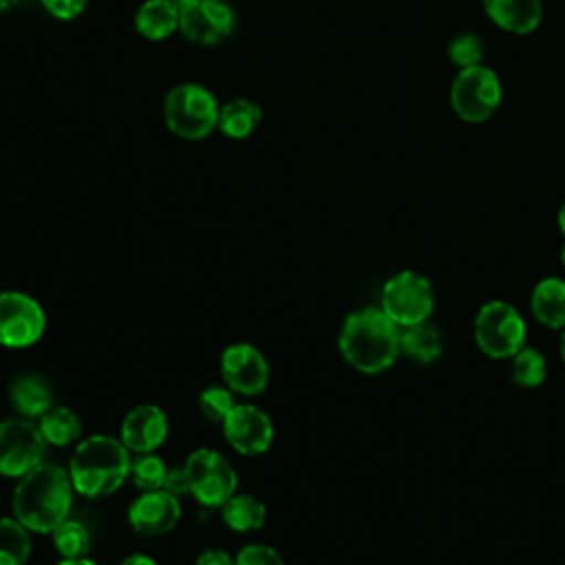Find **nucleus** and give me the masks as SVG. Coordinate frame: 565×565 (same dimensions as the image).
Here are the masks:
<instances>
[{"label":"nucleus","mask_w":565,"mask_h":565,"mask_svg":"<svg viewBox=\"0 0 565 565\" xmlns=\"http://www.w3.org/2000/svg\"><path fill=\"white\" fill-rule=\"evenodd\" d=\"M556 223H558V230H561V234L565 236V201L561 203V207H558V214H556Z\"/></svg>","instance_id":"c9c22d12"},{"label":"nucleus","mask_w":565,"mask_h":565,"mask_svg":"<svg viewBox=\"0 0 565 565\" xmlns=\"http://www.w3.org/2000/svg\"><path fill=\"white\" fill-rule=\"evenodd\" d=\"M221 106L216 97L194 82L177 84L163 99V121L168 130L185 141H199L218 130Z\"/></svg>","instance_id":"20e7f679"},{"label":"nucleus","mask_w":565,"mask_h":565,"mask_svg":"<svg viewBox=\"0 0 565 565\" xmlns=\"http://www.w3.org/2000/svg\"><path fill=\"white\" fill-rule=\"evenodd\" d=\"M380 309L399 329L428 322L435 309V291L430 280L413 269L397 271L382 287Z\"/></svg>","instance_id":"0eeeda50"},{"label":"nucleus","mask_w":565,"mask_h":565,"mask_svg":"<svg viewBox=\"0 0 565 565\" xmlns=\"http://www.w3.org/2000/svg\"><path fill=\"white\" fill-rule=\"evenodd\" d=\"M57 565H97V563L90 561L88 556H79V558H62Z\"/></svg>","instance_id":"f704fd0d"},{"label":"nucleus","mask_w":565,"mask_h":565,"mask_svg":"<svg viewBox=\"0 0 565 565\" xmlns=\"http://www.w3.org/2000/svg\"><path fill=\"white\" fill-rule=\"evenodd\" d=\"M194 565H234V556L221 547H207L196 556Z\"/></svg>","instance_id":"473e14b6"},{"label":"nucleus","mask_w":565,"mask_h":565,"mask_svg":"<svg viewBox=\"0 0 565 565\" xmlns=\"http://www.w3.org/2000/svg\"><path fill=\"white\" fill-rule=\"evenodd\" d=\"M263 119V110L247 97H234L221 106L218 130L230 139L249 137Z\"/></svg>","instance_id":"4be33fe9"},{"label":"nucleus","mask_w":565,"mask_h":565,"mask_svg":"<svg viewBox=\"0 0 565 565\" xmlns=\"http://www.w3.org/2000/svg\"><path fill=\"white\" fill-rule=\"evenodd\" d=\"M527 327L519 309L505 300L481 305L475 316V342L494 360L512 358L527 342Z\"/></svg>","instance_id":"39448f33"},{"label":"nucleus","mask_w":565,"mask_h":565,"mask_svg":"<svg viewBox=\"0 0 565 565\" xmlns=\"http://www.w3.org/2000/svg\"><path fill=\"white\" fill-rule=\"evenodd\" d=\"M130 450L110 435H90L75 446L68 475L77 494L88 499L108 497L130 477Z\"/></svg>","instance_id":"7ed1b4c3"},{"label":"nucleus","mask_w":565,"mask_h":565,"mask_svg":"<svg viewBox=\"0 0 565 565\" xmlns=\"http://www.w3.org/2000/svg\"><path fill=\"white\" fill-rule=\"evenodd\" d=\"M53 545L62 558H79L90 552V532L77 519L62 521L53 532Z\"/></svg>","instance_id":"a878e982"},{"label":"nucleus","mask_w":565,"mask_h":565,"mask_svg":"<svg viewBox=\"0 0 565 565\" xmlns=\"http://www.w3.org/2000/svg\"><path fill=\"white\" fill-rule=\"evenodd\" d=\"M221 519L223 523L234 532H254L260 530L267 519V508L260 499L247 492H234L223 505H221Z\"/></svg>","instance_id":"412c9836"},{"label":"nucleus","mask_w":565,"mask_h":565,"mask_svg":"<svg viewBox=\"0 0 565 565\" xmlns=\"http://www.w3.org/2000/svg\"><path fill=\"white\" fill-rule=\"evenodd\" d=\"M163 488H166L168 492H172L174 497L190 494V481H188V470H185V466H174V468H170Z\"/></svg>","instance_id":"2f4dec72"},{"label":"nucleus","mask_w":565,"mask_h":565,"mask_svg":"<svg viewBox=\"0 0 565 565\" xmlns=\"http://www.w3.org/2000/svg\"><path fill=\"white\" fill-rule=\"evenodd\" d=\"M73 481L68 468L40 463L20 477L13 490V516L35 534H51L71 514Z\"/></svg>","instance_id":"f257e3e1"},{"label":"nucleus","mask_w":565,"mask_h":565,"mask_svg":"<svg viewBox=\"0 0 565 565\" xmlns=\"http://www.w3.org/2000/svg\"><path fill=\"white\" fill-rule=\"evenodd\" d=\"M20 2H24V0H0V11H7V9H13V7H18Z\"/></svg>","instance_id":"e433bc0d"},{"label":"nucleus","mask_w":565,"mask_h":565,"mask_svg":"<svg viewBox=\"0 0 565 565\" xmlns=\"http://www.w3.org/2000/svg\"><path fill=\"white\" fill-rule=\"evenodd\" d=\"M234 11L223 0H194L179 11V31L194 44L212 46L234 31Z\"/></svg>","instance_id":"ddd939ff"},{"label":"nucleus","mask_w":565,"mask_h":565,"mask_svg":"<svg viewBox=\"0 0 565 565\" xmlns=\"http://www.w3.org/2000/svg\"><path fill=\"white\" fill-rule=\"evenodd\" d=\"M441 351V333L433 324L419 322L399 329V355H406L415 364H433Z\"/></svg>","instance_id":"aec40b11"},{"label":"nucleus","mask_w":565,"mask_h":565,"mask_svg":"<svg viewBox=\"0 0 565 565\" xmlns=\"http://www.w3.org/2000/svg\"><path fill=\"white\" fill-rule=\"evenodd\" d=\"M31 532L15 516H0V565H26Z\"/></svg>","instance_id":"b1692460"},{"label":"nucleus","mask_w":565,"mask_h":565,"mask_svg":"<svg viewBox=\"0 0 565 565\" xmlns=\"http://www.w3.org/2000/svg\"><path fill=\"white\" fill-rule=\"evenodd\" d=\"M46 329L44 307L24 291H0V347L26 349L35 344Z\"/></svg>","instance_id":"9d476101"},{"label":"nucleus","mask_w":565,"mask_h":565,"mask_svg":"<svg viewBox=\"0 0 565 565\" xmlns=\"http://www.w3.org/2000/svg\"><path fill=\"white\" fill-rule=\"evenodd\" d=\"M42 7L55 18V20H75L84 13L88 0H40Z\"/></svg>","instance_id":"7c9ffc66"},{"label":"nucleus","mask_w":565,"mask_h":565,"mask_svg":"<svg viewBox=\"0 0 565 565\" xmlns=\"http://www.w3.org/2000/svg\"><path fill=\"white\" fill-rule=\"evenodd\" d=\"M221 375L225 386L238 395L254 397L267 388L269 364L249 342H234L221 353Z\"/></svg>","instance_id":"9b49d317"},{"label":"nucleus","mask_w":565,"mask_h":565,"mask_svg":"<svg viewBox=\"0 0 565 565\" xmlns=\"http://www.w3.org/2000/svg\"><path fill=\"white\" fill-rule=\"evenodd\" d=\"M561 263H563V267H565V245L561 247Z\"/></svg>","instance_id":"ea45409f"},{"label":"nucleus","mask_w":565,"mask_h":565,"mask_svg":"<svg viewBox=\"0 0 565 565\" xmlns=\"http://www.w3.org/2000/svg\"><path fill=\"white\" fill-rule=\"evenodd\" d=\"M234 565H285V561L271 545L249 543L234 554Z\"/></svg>","instance_id":"c756f323"},{"label":"nucleus","mask_w":565,"mask_h":565,"mask_svg":"<svg viewBox=\"0 0 565 565\" xmlns=\"http://www.w3.org/2000/svg\"><path fill=\"white\" fill-rule=\"evenodd\" d=\"M503 97L499 75L483 64L461 68L450 84V106L466 124H483L490 119Z\"/></svg>","instance_id":"423d86ee"},{"label":"nucleus","mask_w":565,"mask_h":565,"mask_svg":"<svg viewBox=\"0 0 565 565\" xmlns=\"http://www.w3.org/2000/svg\"><path fill=\"white\" fill-rule=\"evenodd\" d=\"M190 494L205 508H221L238 488V475L230 459L214 448H196L185 459Z\"/></svg>","instance_id":"6e6552de"},{"label":"nucleus","mask_w":565,"mask_h":565,"mask_svg":"<svg viewBox=\"0 0 565 565\" xmlns=\"http://www.w3.org/2000/svg\"><path fill=\"white\" fill-rule=\"evenodd\" d=\"M448 60L461 71L468 66H477L481 64L483 55H486V44L477 33L463 31L457 33L450 42H448Z\"/></svg>","instance_id":"cd10ccee"},{"label":"nucleus","mask_w":565,"mask_h":565,"mask_svg":"<svg viewBox=\"0 0 565 565\" xmlns=\"http://www.w3.org/2000/svg\"><path fill=\"white\" fill-rule=\"evenodd\" d=\"M46 439L38 422L11 417L0 422V475L20 479L44 461Z\"/></svg>","instance_id":"1a4fd4ad"},{"label":"nucleus","mask_w":565,"mask_h":565,"mask_svg":"<svg viewBox=\"0 0 565 565\" xmlns=\"http://www.w3.org/2000/svg\"><path fill=\"white\" fill-rule=\"evenodd\" d=\"M512 382L521 388H536L545 382L547 377V362H545V355L525 344L521 347L512 358Z\"/></svg>","instance_id":"393cba45"},{"label":"nucleus","mask_w":565,"mask_h":565,"mask_svg":"<svg viewBox=\"0 0 565 565\" xmlns=\"http://www.w3.org/2000/svg\"><path fill=\"white\" fill-rule=\"evenodd\" d=\"M135 29L143 40H168L179 31V11L172 0H143L135 13Z\"/></svg>","instance_id":"6ab92c4d"},{"label":"nucleus","mask_w":565,"mask_h":565,"mask_svg":"<svg viewBox=\"0 0 565 565\" xmlns=\"http://www.w3.org/2000/svg\"><path fill=\"white\" fill-rule=\"evenodd\" d=\"M486 15L503 31L530 35L543 20L541 0H481Z\"/></svg>","instance_id":"dca6fc26"},{"label":"nucleus","mask_w":565,"mask_h":565,"mask_svg":"<svg viewBox=\"0 0 565 565\" xmlns=\"http://www.w3.org/2000/svg\"><path fill=\"white\" fill-rule=\"evenodd\" d=\"M168 415L157 404H139L130 408L121 422L119 439L132 455L154 452L168 439Z\"/></svg>","instance_id":"2eb2a0df"},{"label":"nucleus","mask_w":565,"mask_h":565,"mask_svg":"<svg viewBox=\"0 0 565 565\" xmlns=\"http://www.w3.org/2000/svg\"><path fill=\"white\" fill-rule=\"evenodd\" d=\"M119 565H157V561L143 552H132Z\"/></svg>","instance_id":"72a5a7b5"},{"label":"nucleus","mask_w":565,"mask_h":565,"mask_svg":"<svg viewBox=\"0 0 565 565\" xmlns=\"http://www.w3.org/2000/svg\"><path fill=\"white\" fill-rule=\"evenodd\" d=\"M181 519L179 497L166 488L141 492L128 508V523L137 534L159 536L170 532Z\"/></svg>","instance_id":"4468645a"},{"label":"nucleus","mask_w":565,"mask_h":565,"mask_svg":"<svg viewBox=\"0 0 565 565\" xmlns=\"http://www.w3.org/2000/svg\"><path fill=\"white\" fill-rule=\"evenodd\" d=\"M532 316L550 329H565V280L556 276L541 278L530 294Z\"/></svg>","instance_id":"a211bd4d"},{"label":"nucleus","mask_w":565,"mask_h":565,"mask_svg":"<svg viewBox=\"0 0 565 565\" xmlns=\"http://www.w3.org/2000/svg\"><path fill=\"white\" fill-rule=\"evenodd\" d=\"M338 349L355 371L366 375L382 373L399 355V327L380 307H362L344 318Z\"/></svg>","instance_id":"f03ea898"},{"label":"nucleus","mask_w":565,"mask_h":565,"mask_svg":"<svg viewBox=\"0 0 565 565\" xmlns=\"http://www.w3.org/2000/svg\"><path fill=\"white\" fill-rule=\"evenodd\" d=\"M9 402L20 417L40 419L53 406V393L44 377L35 373H24L11 382Z\"/></svg>","instance_id":"f3484780"},{"label":"nucleus","mask_w":565,"mask_h":565,"mask_svg":"<svg viewBox=\"0 0 565 565\" xmlns=\"http://www.w3.org/2000/svg\"><path fill=\"white\" fill-rule=\"evenodd\" d=\"M561 360L565 362V329H563V335H561Z\"/></svg>","instance_id":"58836bf2"},{"label":"nucleus","mask_w":565,"mask_h":565,"mask_svg":"<svg viewBox=\"0 0 565 565\" xmlns=\"http://www.w3.org/2000/svg\"><path fill=\"white\" fill-rule=\"evenodd\" d=\"M38 426L51 446H68L82 437V419L68 406H51L38 419Z\"/></svg>","instance_id":"5701e85b"},{"label":"nucleus","mask_w":565,"mask_h":565,"mask_svg":"<svg viewBox=\"0 0 565 565\" xmlns=\"http://www.w3.org/2000/svg\"><path fill=\"white\" fill-rule=\"evenodd\" d=\"M166 477H168V466L166 461L154 455V452H143V455H137L130 463V479L132 483L146 492V490H159L163 488L166 483Z\"/></svg>","instance_id":"bb28decb"},{"label":"nucleus","mask_w":565,"mask_h":565,"mask_svg":"<svg viewBox=\"0 0 565 565\" xmlns=\"http://www.w3.org/2000/svg\"><path fill=\"white\" fill-rule=\"evenodd\" d=\"M192 2H194V0H172V4L177 7V11H183V9H188Z\"/></svg>","instance_id":"4c0bfd02"},{"label":"nucleus","mask_w":565,"mask_h":565,"mask_svg":"<svg viewBox=\"0 0 565 565\" xmlns=\"http://www.w3.org/2000/svg\"><path fill=\"white\" fill-rule=\"evenodd\" d=\"M234 406V391L227 386H207L199 395V411L207 422L214 424H223V419L230 415Z\"/></svg>","instance_id":"c85d7f7f"},{"label":"nucleus","mask_w":565,"mask_h":565,"mask_svg":"<svg viewBox=\"0 0 565 565\" xmlns=\"http://www.w3.org/2000/svg\"><path fill=\"white\" fill-rule=\"evenodd\" d=\"M221 426L227 444L245 457L267 452L274 441V424L256 404H236Z\"/></svg>","instance_id":"f8f14e48"}]
</instances>
